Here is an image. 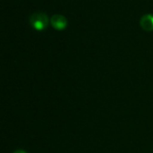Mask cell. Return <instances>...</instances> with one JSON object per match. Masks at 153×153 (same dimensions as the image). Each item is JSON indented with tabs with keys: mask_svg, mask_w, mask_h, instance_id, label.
Wrapping results in <instances>:
<instances>
[{
	"mask_svg": "<svg viewBox=\"0 0 153 153\" xmlns=\"http://www.w3.org/2000/svg\"><path fill=\"white\" fill-rule=\"evenodd\" d=\"M49 18L45 13H34L30 17V23L36 30H43L49 24Z\"/></svg>",
	"mask_w": 153,
	"mask_h": 153,
	"instance_id": "obj_1",
	"label": "cell"
},
{
	"mask_svg": "<svg viewBox=\"0 0 153 153\" xmlns=\"http://www.w3.org/2000/svg\"><path fill=\"white\" fill-rule=\"evenodd\" d=\"M50 23L55 30H63L67 27V19L62 14H54L50 18Z\"/></svg>",
	"mask_w": 153,
	"mask_h": 153,
	"instance_id": "obj_2",
	"label": "cell"
},
{
	"mask_svg": "<svg viewBox=\"0 0 153 153\" xmlns=\"http://www.w3.org/2000/svg\"><path fill=\"white\" fill-rule=\"evenodd\" d=\"M141 27L146 31L153 30V15L152 14H145L140 20Z\"/></svg>",
	"mask_w": 153,
	"mask_h": 153,
	"instance_id": "obj_3",
	"label": "cell"
},
{
	"mask_svg": "<svg viewBox=\"0 0 153 153\" xmlns=\"http://www.w3.org/2000/svg\"><path fill=\"white\" fill-rule=\"evenodd\" d=\"M14 153H26V152H24L23 151H17V152H15Z\"/></svg>",
	"mask_w": 153,
	"mask_h": 153,
	"instance_id": "obj_4",
	"label": "cell"
}]
</instances>
